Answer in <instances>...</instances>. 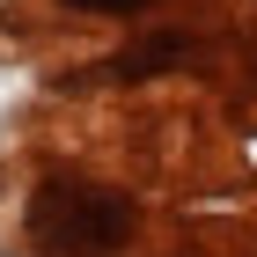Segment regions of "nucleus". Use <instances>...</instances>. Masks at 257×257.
Segmentation results:
<instances>
[{
  "label": "nucleus",
  "mask_w": 257,
  "mask_h": 257,
  "mask_svg": "<svg viewBox=\"0 0 257 257\" xmlns=\"http://www.w3.org/2000/svg\"><path fill=\"white\" fill-rule=\"evenodd\" d=\"M59 8H74V15H133L147 0H59Z\"/></svg>",
  "instance_id": "nucleus-3"
},
{
  "label": "nucleus",
  "mask_w": 257,
  "mask_h": 257,
  "mask_svg": "<svg viewBox=\"0 0 257 257\" xmlns=\"http://www.w3.org/2000/svg\"><path fill=\"white\" fill-rule=\"evenodd\" d=\"M198 44L184 37V30H155L147 44H133V52H110V59L96 66V81H147V74H169V66H184Z\"/></svg>",
  "instance_id": "nucleus-2"
},
{
  "label": "nucleus",
  "mask_w": 257,
  "mask_h": 257,
  "mask_svg": "<svg viewBox=\"0 0 257 257\" xmlns=\"http://www.w3.org/2000/svg\"><path fill=\"white\" fill-rule=\"evenodd\" d=\"M22 228H30V242L44 257H118L133 242L140 213H133V198L118 184L52 169V177H37V191L22 206Z\"/></svg>",
  "instance_id": "nucleus-1"
}]
</instances>
